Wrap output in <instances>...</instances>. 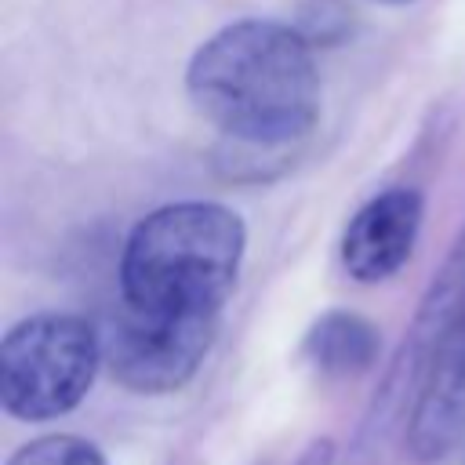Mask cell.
Masks as SVG:
<instances>
[{
    "instance_id": "obj_6",
    "label": "cell",
    "mask_w": 465,
    "mask_h": 465,
    "mask_svg": "<svg viewBox=\"0 0 465 465\" xmlns=\"http://www.w3.org/2000/svg\"><path fill=\"white\" fill-rule=\"evenodd\" d=\"M465 436V316L425 363L403 421V458L440 461Z\"/></svg>"
},
{
    "instance_id": "obj_10",
    "label": "cell",
    "mask_w": 465,
    "mask_h": 465,
    "mask_svg": "<svg viewBox=\"0 0 465 465\" xmlns=\"http://www.w3.org/2000/svg\"><path fill=\"white\" fill-rule=\"evenodd\" d=\"M294 465H334V440H312Z\"/></svg>"
},
{
    "instance_id": "obj_7",
    "label": "cell",
    "mask_w": 465,
    "mask_h": 465,
    "mask_svg": "<svg viewBox=\"0 0 465 465\" xmlns=\"http://www.w3.org/2000/svg\"><path fill=\"white\" fill-rule=\"evenodd\" d=\"M425 218V200L411 185H392L371 196L341 232V265L356 283L396 276L414 254Z\"/></svg>"
},
{
    "instance_id": "obj_9",
    "label": "cell",
    "mask_w": 465,
    "mask_h": 465,
    "mask_svg": "<svg viewBox=\"0 0 465 465\" xmlns=\"http://www.w3.org/2000/svg\"><path fill=\"white\" fill-rule=\"evenodd\" d=\"M7 465H109V461L91 440L73 432H51L22 443L7 458Z\"/></svg>"
},
{
    "instance_id": "obj_8",
    "label": "cell",
    "mask_w": 465,
    "mask_h": 465,
    "mask_svg": "<svg viewBox=\"0 0 465 465\" xmlns=\"http://www.w3.org/2000/svg\"><path fill=\"white\" fill-rule=\"evenodd\" d=\"M302 356L323 378L363 374L378 360V327L371 320H363L360 312L331 309L309 327V334L302 341Z\"/></svg>"
},
{
    "instance_id": "obj_3",
    "label": "cell",
    "mask_w": 465,
    "mask_h": 465,
    "mask_svg": "<svg viewBox=\"0 0 465 465\" xmlns=\"http://www.w3.org/2000/svg\"><path fill=\"white\" fill-rule=\"evenodd\" d=\"M102 334L73 312H33L0 341V403L18 421H51L84 403L102 367Z\"/></svg>"
},
{
    "instance_id": "obj_1",
    "label": "cell",
    "mask_w": 465,
    "mask_h": 465,
    "mask_svg": "<svg viewBox=\"0 0 465 465\" xmlns=\"http://www.w3.org/2000/svg\"><path fill=\"white\" fill-rule=\"evenodd\" d=\"M185 91L211 127L247 145L298 142L320 116V73L305 36L269 18L207 36L189 58Z\"/></svg>"
},
{
    "instance_id": "obj_11",
    "label": "cell",
    "mask_w": 465,
    "mask_h": 465,
    "mask_svg": "<svg viewBox=\"0 0 465 465\" xmlns=\"http://www.w3.org/2000/svg\"><path fill=\"white\" fill-rule=\"evenodd\" d=\"M374 4H392V7H400V4H411V0H374Z\"/></svg>"
},
{
    "instance_id": "obj_4",
    "label": "cell",
    "mask_w": 465,
    "mask_h": 465,
    "mask_svg": "<svg viewBox=\"0 0 465 465\" xmlns=\"http://www.w3.org/2000/svg\"><path fill=\"white\" fill-rule=\"evenodd\" d=\"M222 312H153L120 302L102 331V360L116 385L163 396L178 392L203 367Z\"/></svg>"
},
{
    "instance_id": "obj_2",
    "label": "cell",
    "mask_w": 465,
    "mask_h": 465,
    "mask_svg": "<svg viewBox=\"0 0 465 465\" xmlns=\"http://www.w3.org/2000/svg\"><path fill=\"white\" fill-rule=\"evenodd\" d=\"M247 251L243 218L211 200L145 214L120 254V302L153 312H222Z\"/></svg>"
},
{
    "instance_id": "obj_5",
    "label": "cell",
    "mask_w": 465,
    "mask_h": 465,
    "mask_svg": "<svg viewBox=\"0 0 465 465\" xmlns=\"http://www.w3.org/2000/svg\"><path fill=\"white\" fill-rule=\"evenodd\" d=\"M461 316H465V225L458 232V240L450 243L447 258L440 262V269L432 272V280H429L385 374H381V385L363 411V421L356 432L360 450L378 443V436L389 432V425L411 407V396L418 389L425 363L432 360V352L454 331V323Z\"/></svg>"
}]
</instances>
